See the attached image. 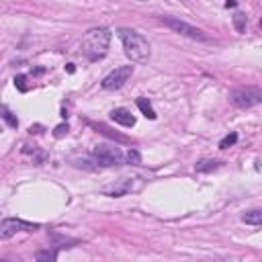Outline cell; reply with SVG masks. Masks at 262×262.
<instances>
[{
    "label": "cell",
    "mask_w": 262,
    "mask_h": 262,
    "mask_svg": "<svg viewBox=\"0 0 262 262\" xmlns=\"http://www.w3.org/2000/svg\"><path fill=\"white\" fill-rule=\"evenodd\" d=\"M119 39L123 43V51L133 64H145L150 60V43L141 33L133 29H119Z\"/></svg>",
    "instance_id": "2"
},
{
    "label": "cell",
    "mask_w": 262,
    "mask_h": 262,
    "mask_svg": "<svg viewBox=\"0 0 262 262\" xmlns=\"http://www.w3.org/2000/svg\"><path fill=\"white\" fill-rule=\"evenodd\" d=\"M111 29L107 27H92L88 29L84 37H82V56H84L88 61H99L107 56L109 45H111Z\"/></svg>",
    "instance_id": "1"
},
{
    "label": "cell",
    "mask_w": 262,
    "mask_h": 262,
    "mask_svg": "<svg viewBox=\"0 0 262 262\" xmlns=\"http://www.w3.org/2000/svg\"><path fill=\"white\" fill-rule=\"evenodd\" d=\"M260 29H262V17H260Z\"/></svg>",
    "instance_id": "25"
},
{
    "label": "cell",
    "mask_w": 262,
    "mask_h": 262,
    "mask_svg": "<svg viewBox=\"0 0 262 262\" xmlns=\"http://www.w3.org/2000/svg\"><path fill=\"white\" fill-rule=\"evenodd\" d=\"M242 222L248 223V225H256V227H262V209H250L242 215Z\"/></svg>",
    "instance_id": "12"
},
{
    "label": "cell",
    "mask_w": 262,
    "mask_h": 262,
    "mask_svg": "<svg viewBox=\"0 0 262 262\" xmlns=\"http://www.w3.org/2000/svg\"><path fill=\"white\" fill-rule=\"evenodd\" d=\"M246 23H248V17L244 13H236L234 15V27H236L238 33H244V31H246Z\"/></svg>",
    "instance_id": "16"
},
{
    "label": "cell",
    "mask_w": 262,
    "mask_h": 262,
    "mask_svg": "<svg viewBox=\"0 0 262 262\" xmlns=\"http://www.w3.org/2000/svg\"><path fill=\"white\" fill-rule=\"evenodd\" d=\"M90 156H92V162L97 164V168H115V166L125 164V154L117 145L99 143L92 148Z\"/></svg>",
    "instance_id": "3"
},
{
    "label": "cell",
    "mask_w": 262,
    "mask_h": 262,
    "mask_svg": "<svg viewBox=\"0 0 262 262\" xmlns=\"http://www.w3.org/2000/svg\"><path fill=\"white\" fill-rule=\"evenodd\" d=\"M138 109L143 113V117H148V119H156L158 115H156V111H154V107H152V102H150V99H145V97H141V99H138Z\"/></svg>",
    "instance_id": "14"
},
{
    "label": "cell",
    "mask_w": 262,
    "mask_h": 262,
    "mask_svg": "<svg viewBox=\"0 0 262 262\" xmlns=\"http://www.w3.org/2000/svg\"><path fill=\"white\" fill-rule=\"evenodd\" d=\"M236 141H238V133L236 131H232V133H227L225 138L219 141V150H227V148H232V145H236Z\"/></svg>",
    "instance_id": "18"
},
{
    "label": "cell",
    "mask_w": 262,
    "mask_h": 262,
    "mask_svg": "<svg viewBox=\"0 0 262 262\" xmlns=\"http://www.w3.org/2000/svg\"><path fill=\"white\" fill-rule=\"evenodd\" d=\"M229 102L238 109H252L262 102V88L260 86H240L229 92Z\"/></svg>",
    "instance_id": "4"
},
{
    "label": "cell",
    "mask_w": 262,
    "mask_h": 262,
    "mask_svg": "<svg viewBox=\"0 0 262 262\" xmlns=\"http://www.w3.org/2000/svg\"><path fill=\"white\" fill-rule=\"evenodd\" d=\"M25 82H27V76H25V74H19V76L15 78V86H17L20 92H27V90H29V86L25 84Z\"/></svg>",
    "instance_id": "19"
},
{
    "label": "cell",
    "mask_w": 262,
    "mask_h": 262,
    "mask_svg": "<svg viewBox=\"0 0 262 262\" xmlns=\"http://www.w3.org/2000/svg\"><path fill=\"white\" fill-rule=\"evenodd\" d=\"M111 121H115L117 125H123V127H133L135 125V117L131 115V111L123 109V107L111 111Z\"/></svg>",
    "instance_id": "9"
},
{
    "label": "cell",
    "mask_w": 262,
    "mask_h": 262,
    "mask_svg": "<svg viewBox=\"0 0 262 262\" xmlns=\"http://www.w3.org/2000/svg\"><path fill=\"white\" fill-rule=\"evenodd\" d=\"M88 125H90V127L97 129L99 133H102V135H107V138H111V140H117V141H121V143H129V140L125 138V135H119L117 131L109 129L107 125H102V123H92V121H88Z\"/></svg>",
    "instance_id": "11"
},
{
    "label": "cell",
    "mask_w": 262,
    "mask_h": 262,
    "mask_svg": "<svg viewBox=\"0 0 262 262\" xmlns=\"http://www.w3.org/2000/svg\"><path fill=\"white\" fill-rule=\"evenodd\" d=\"M70 131V127H68V123H61V125H58V127L54 129V138L56 140H60V138H64V135Z\"/></svg>",
    "instance_id": "20"
},
{
    "label": "cell",
    "mask_w": 262,
    "mask_h": 262,
    "mask_svg": "<svg viewBox=\"0 0 262 262\" xmlns=\"http://www.w3.org/2000/svg\"><path fill=\"white\" fill-rule=\"evenodd\" d=\"M131 76H133V66H119L102 78L101 86L104 90H119V88L125 86V82H127Z\"/></svg>",
    "instance_id": "8"
},
{
    "label": "cell",
    "mask_w": 262,
    "mask_h": 262,
    "mask_svg": "<svg viewBox=\"0 0 262 262\" xmlns=\"http://www.w3.org/2000/svg\"><path fill=\"white\" fill-rule=\"evenodd\" d=\"M4 262H23V260H4Z\"/></svg>",
    "instance_id": "24"
},
{
    "label": "cell",
    "mask_w": 262,
    "mask_h": 262,
    "mask_svg": "<svg viewBox=\"0 0 262 262\" xmlns=\"http://www.w3.org/2000/svg\"><path fill=\"white\" fill-rule=\"evenodd\" d=\"M39 227H41L39 223H31V222H25V219H19V217H4L0 222V238L8 240L19 232H37Z\"/></svg>",
    "instance_id": "6"
},
{
    "label": "cell",
    "mask_w": 262,
    "mask_h": 262,
    "mask_svg": "<svg viewBox=\"0 0 262 262\" xmlns=\"http://www.w3.org/2000/svg\"><path fill=\"white\" fill-rule=\"evenodd\" d=\"M209 262H234L232 258H215V260H209Z\"/></svg>",
    "instance_id": "21"
},
{
    "label": "cell",
    "mask_w": 262,
    "mask_h": 262,
    "mask_svg": "<svg viewBox=\"0 0 262 262\" xmlns=\"http://www.w3.org/2000/svg\"><path fill=\"white\" fill-rule=\"evenodd\" d=\"M140 186H141V178H119V181H113L111 184L102 186L101 193L107 197H113V199H119V197H125L133 191H138Z\"/></svg>",
    "instance_id": "7"
},
{
    "label": "cell",
    "mask_w": 262,
    "mask_h": 262,
    "mask_svg": "<svg viewBox=\"0 0 262 262\" xmlns=\"http://www.w3.org/2000/svg\"><path fill=\"white\" fill-rule=\"evenodd\" d=\"M236 6H238L236 2H225V8H236Z\"/></svg>",
    "instance_id": "23"
},
{
    "label": "cell",
    "mask_w": 262,
    "mask_h": 262,
    "mask_svg": "<svg viewBox=\"0 0 262 262\" xmlns=\"http://www.w3.org/2000/svg\"><path fill=\"white\" fill-rule=\"evenodd\" d=\"M2 119H4V123L8 125V127H13V129H17L19 127V119L15 117V113H10V109L6 107H2Z\"/></svg>",
    "instance_id": "15"
},
{
    "label": "cell",
    "mask_w": 262,
    "mask_h": 262,
    "mask_svg": "<svg viewBox=\"0 0 262 262\" xmlns=\"http://www.w3.org/2000/svg\"><path fill=\"white\" fill-rule=\"evenodd\" d=\"M125 162L131 164V166H140L141 164V154L135 148H129V152L125 154Z\"/></svg>",
    "instance_id": "17"
},
{
    "label": "cell",
    "mask_w": 262,
    "mask_h": 262,
    "mask_svg": "<svg viewBox=\"0 0 262 262\" xmlns=\"http://www.w3.org/2000/svg\"><path fill=\"white\" fill-rule=\"evenodd\" d=\"M160 23L166 25L168 29H172L174 33L182 35V37H188V39H195V41H209V37L205 35V31H201L199 27H193L184 23V20H181L178 17H158Z\"/></svg>",
    "instance_id": "5"
},
{
    "label": "cell",
    "mask_w": 262,
    "mask_h": 262,
    "mask_svg": "<svg viewBox=\"0 0 262 262\" xmlns=\"http://www.w3.org/2000/svg\"><path fill=\"white\" fill-rule=\"evenodd\" d=\"M60 250H61V246L39 250V252H37V262H56V260H58V254H60Z\"/></svg>",
    "instance_id": "13"
},
{
    "label": "cell",
    "mask_w": 262,
    "mask_h": 262,
    "mask_svg": "<svg viewBox=\"0 0 262 262\" xmlns=\"http://www.w3.org/2000/svg\"><path fill=\"white\" fill-rule=\"evenodd\" d=\"M66 70L70 72V74H74V70H76V68H74V64H66Z\"/></svg>",
    "instance_id": "22"
},
{
    "label": "cell",
    "mask_w": 262,
    "mask_h": 262,
    "mask_svg": "<svg viewBox=\"0 0 262 262\" xmlns=\"http://www.w3.org/2000/svg\"><path fill=\"white\" fill-rule=\"evenodd\" d=\"M219 168H222V162L213 160V158H203L195 164V170L199 174H207V172H213V170H219Z\"/></svg>",
    "instance_id": "10"
}]
</instances>
